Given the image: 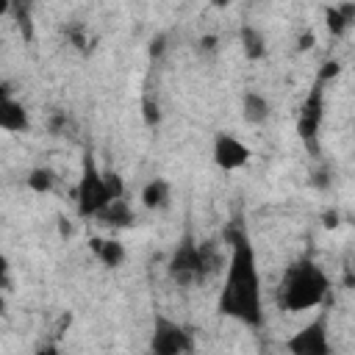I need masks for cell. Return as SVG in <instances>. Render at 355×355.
<instances>
[{
	"label": "cell",
	"instance_id": "1",
	"mask_svg": "<svg viewBox=\"0 0 355 355\" xmlns=\"http://www.w3.org/2000/svg\"><path fill=\"white\" fill-rule=\"evenodd\" d=\"M227 258H225V280L219 291V313L258 330L263 324V288L258 272V255L244 227L230 225L225 230Z\"/></svg>",
	"mask_w": 355,
	"mask_h": 355
},
{
	"label": "cell",
	"instance_id": "2",
	"mask_svg": "<svg viewBox=\"0 0 355 355\" xmlns=\"http://www.w3.org/2000/svg\"><path fill=\"white\" fill-rule=\"evenodd\" d=\"M330 294V277L327 272L311 261V258H300L291 266H286L277 288H275V302L280 311H291V313H302L311 308H319Z\"/></svg>",
	"mask_w": 355,
	"mask_h": 355
},
{
	"label": "cell",
	"instance_id": "3",
	"mask_svg": "<svg viewBox=\"0 0 355 355\" xmlns=\"http://www.w3.org/2000/svg\"><path fill=\"white\" fill-rule=\"evenodd\" d=\"M222 263L225 261L216 255L211 244H200L191 233H186L166 261V275L175 286L189 288L205 283L214 272H222Z\"/></svg>",
	"mask_w": 355,
	"mask_h": 355
},
{
	"label": "cell",
	"instance_id": "4",
	"mask_svg": "<svg viewBox=\"0 0 355 355\" xmlns=\"http://www.w3.org/2000/svg\"><path fill=\"white\" fill-rule=\"evenodd\" d=\"M111 202V194L103 180V166L94 161L92 153L80 158V175L75 186V208L80 219H94L105 205Z\"/></svg>",
	"mask_w": 355,
	"mask_h": 355
},
{
	"label": "cell",
	"instance_id": "5",
	"mask_svg": "<svg viewBox=\"0 0 355 355\" xmlns=\"http://www.w3.org/2000/svg\"><path fill=\"white\" fill-rule=\"evenodd\" d=\"M150 349L155 355H183V352H194V338L180 322H175L164 313H155Z\"/></svg>",
	"mask_w": 355,
	"mask_h": 355
},
{
	"label": "cell",
	"instance_id": "6",
	"mask_svg": "<svg viewBox=\"0 0 355 355\" xmlns=\"http://www.w3.org/2000/svg\"><path fill=\"white\" fill-rule=\"evenodd\" d=\"M286 349L294 355H330V336H327V313H319L308 324H302L288 341Z\"/></svg>",
	"mask_w": 355,
	"mask_h": 355
},
{
	"label": "cell",
	"instance_id": "7",
	"mask_svg": "<svg viewBox=\"0 0 355 355\" xmlns=\"http://www.w3.org/2000/svg\"><path fill=\"white\" fill-rule=\"evenodd\" d=\"M211 158H214V164H216L222 172H236V169H241V166H247V164H250L252 150H250V144H247V141H241L239 136H233V133L222 130V133H216V136H214Z\"/></svg>",
	"mask_w": 355,
	"mask_h": 355
},
{
	"label": "cell",
	"instance_id": "8",
	"mask_svg": "<svg viewBox=\"0 0 355 355\" xmlns=\"http://www.w3.org/2000/svg\"><path fill=\"white\" fill-rule=\"evenodd\" d=\"M324 86L327 83H322V80L313 83V89L308 92V97L300 108V116H297V133L308 147L316 141L322 119H324Z\"/></svg>",
	"mask_w": 355,
	"mask_h": 355
},
{
	"label": "cell",
	"instance_id": "9",
	"mask_svg": "<svg viewBox=\"0 0 355 355\" xmlns=\"http://www.w3.org/2000/svg\"><path fill=\"white\" fill-rule=\"evenodd\" d=\"M0 130L6 133H25L31 130V114L28 108L14 97H0Z\"/></svg>",
	"mask_w": 355,
	"mask_h": 355
},
{
	"label": "cell",
	"instance_id": "10",
	"mask_svg": "<svg viewBox=\"0 0 355 355\" xmlns=\"http://www.w3.org/2000/svg\"><path fill=\"white\" fill-rule=\"evenodd\" d=\"M139 202L147 211H164L172 202V183L166 178H150L139 191Z\"/></svg>",
	"mask_w": 355,
	"mask_h": 355
},
{
	"label": "cell",
	"instance_id": "11",
	"mask_svg": "<svg viewBox=\"0 0 355 355\" xmlns=\"http://www.w3.org/2000/svg\"><path fill=\"white\" fill-rule=\"evenodd\" d=\"M94 219L105 227H133L136 225V211L130 208V202L125 197H119V200H111Z\"/></svg>",
	"mask_w": 355,
	"mask_h": 355
},
{
	"label": "cell",
	"instance_id": "12",
	"mask_svg": "<svg viewBox=\"0 0 355 355\" xmlns=\"http://www.w3.org/2000/svg\"><path fill=\"white\" fill-rule=\"evenodd\" d=\"M89 247H92L94 258H97L103 266H108V269L122 266L125 258H128V250H125V244H122L119 239H100V236H94V239L89 241Z\"/></svg>",
	"mask_w": 355,
	"mask_h": 355
},
{
	"label": "cell",
	"instance_id": "13",
	"mask_svg": "<svg viewBox=\"0 0 355 355\" xmlns=\"http://www.w3.org/2000/svg\"><path fill=\"white\" fill-rule=\"evenodd\" d=\"M241 116L247 125H263L272 116V103L261 92H244L241 94Z\"/></svg>",
	"mask_w": 355,
	"mask_h": 355
},
{
	"label": "cell",
	"instance_id": "14",
	"mask_svg": "<svg viewBox=\"0 0 355 355\" xmlns=\"http://www.w3.org/2000/svg\"><path fill=\"white\" fill-rule=\"evenodd\" d=\"M239 42H241V53H244L247 61H261V58H266V36L261 33V28H255V25H241Z\"/></svg>",
	"mask_w": 355,
	"mask_h": 355
},
{
	"label": "cell",
	"instance_id": "15",
	"mask_svg": "<svg viewBox=\"0 0 355 355\" xmlns=\"http://www.w3.org/2000/svg\"><path fill=\"white\" fill-rule=\"evenodd\" d=\"M352 11H355L352 3L327 6V8H324V25H327V31H330L333 36H341V33L349 28V22H352Z\"/></svg>",
	"mask_w": 355,
	"mask_h": 355
},
{
	"label": "cell",
	"instance_id": "16",
	"mask_svg": "<svg viewBox=\"0 0 355 355\" xmlns=\"http://www.w3.org/2000/svg\"><path fill=\"white\" fill-rule=\"evenodd\" d=\"M55 183H58V175H55V169H50V166H33V169L28 172V178H25V186H28L33 194H50V191L55 189Z\"/></svg>",
	"mask_w": 355,
	"mask_h": 355
},
{
	"label": "cell",
	"instance_id": "17",
	"mask_svg": "<svg viewBox=\"0 0 355 355\" xmlns=\"http://www.w3.org/2000/svg\"><path fill=\"white\" fill-rule=\"evenodd\" d=\"M103 180H105V189H108L111 200L125 197V180H122L119 172H114V169H103Z\"/></svg>",
	"mask_w": 355,
	"mask_h": 355
},
{
	"label": "cell",
	"instance_id": "18",
	"mask_svg": "<svg viewBox=\"0 0 355 355\" xmlns=\"http://www.w3.org/2000/svg\"><path fill=\"white\" fill-rule=\"evenodd\" d=\"M141 119H144L147 128H155L161 122V105H158V100H153V97H144L141 100Z\"/></svg>",
	"mask_w": 355,
	"mask_h": 355
},
{
	"label": "cell",
	"instance_id": "19",
	"mask_svg": "<svg viewBox=\"0 0 355 355\" xmlns=\"http://www.w3.org/2000/svg\"><path fill=\"white\" fill-rule=\"evenodd\" d=\"M341 75V64L338 61H324L322 64V69H319V75H316V80H322V83H330L333 78H338Z\"/></svg>",
	"mask_w": 355,
	"mask_h": 355
},
{
	"label": "cell",
	"instance_id": "20",
	"mask_svg": "<svg viewBox=\"0 0 355 355\" xmlns=\"http://www.w3.org/2000/svg\"><path fill=\"white\" fill-rule=\"evenodd\" d=\"M0 288L6 291V288H11V261H8V255L0 250Z\"/></svg>",
	"mask_w": 355,
	"mask_h": 355
},
{
	"label": "cell",
	"instance_id": "21",
	"mask_svg": "<svg viewBox=\"0 0 355 355\" xmlns=\"http://www.w3.org/2000/svg\"><path fill=\"white\" fill-rule=\"evenodd\" d=\"M64 125H67V116H64V114H53V116H50V125H47V128H50V133H53V136H58Z\"/></svg>",
	"mask_w": 355,
	"mask_h": 355
},
{
	"label": "cell",
	"instance_id": "22",
	"mask_svg": "<svg viewBox=\"0 0 355 355\" xmlns=\"http://www.w3.org/2000/svg\"><path fill=\"white\" fill-rule=\"evenodd\" d=\"M164 50H166V39H164V36H155V39L150 42V55L155 58V55H161Z\"/></svg>",
	"mask_w": 355,
	"mask_h": 355
},
{
	"label": "cell",
	"instance_id": "23",
	"mask_svg": "<svg viewBox=\"0 0 355 355\" xmlns=\"http://www.w3.org/2000/svg\"><path fill=\"white\" fill-rule=\"evenodd\" d=\"M313 44H316V36H313V31H305V33L300 36V44H297V47H300V50H311Z\"/></svg>",
	"mask_w": 355,
	"mask_h": 355
},
{
	"label": "cell",
	"instance_id": "24",
	"mask_svg": "<svg viewBox=\"0 0 355 355\" xmlns=\"http://www.w3.org/2000/svg\"><path fill=\"white\" fill-rule=\"evenodd\" d=\"M197 44H200V50H216V36H202Z\"/></svg>",
	"mask_w": 355,
	"mask_h": 355
},
{
	"label": "cell",
	"instance_id": "25",
	"mask_svg": "<svg viewBox=\"0 0 355 355\" xmlns=\"http://www.w3.org/2000/svg\"><path fill=\"white\" fill-rule=\"evenodd\" d=\"M324 227H338V211H327L324 214Z\"/></svg>",
	"mask_w": 355,
	"mask_h": 355
},
{
	"label": "cell",
	"instance_id": "26",
	"mask_svg": "<svg viewBox=\"0 0 355 355\" xmlns=\"http://www.w3.org/2000/svg\"><path fill=\"white\" fill-rule=\"evenodd\" d=\"M58 230H61V236H72V225L67 216H58Z\"/></svg>",
	"mask_w": 355,
	"mask_h": 355
},
{
	"label": "cell",
	"instance_id": "27",
	"mask_svg": "<svg viewBox=\"0 0 355 355\" xmlns=\"http://www.w3.org/2000/svg\"><path fill=\"white\" fill-rule=\"evenodd\" d=\"M6 313H8V300H6V294L0 288V316H6Z\"/></svg>",
	"mask_w": 355,
	"mask_h": 355
},
{
	"label": "cell",
	"instance_id": "28",
	"mask_svg": "<svg viewBox=\"0 0 355 355\" xmlns=\"http://www.w3.org/2000/svg\"><path fill=\"white\" fill-rule=\"evenodd\" d=\"M11 14V0H0V17H8Z\"/></svg>",
	"mask_w": 355,
	"mask_h": 355
},
{
	"label": "cell",
	"instance_id": "29",
	"mask_svg": "<svg viewBox=\"0 0 355 355\" xmlns=\"http://www.w3.org/2000/svg\"><path fill=\"white\" fill-rule=\"evenodd\" d=\"M230 3H236V0H211V6H214V8H227Z\"/></svg>",
	"mask_w": 355,
	"mask_h": 355
},
{
	"label": "cell",
	"instance_id": "30",
	"mask_svg": "<svg viewBox=\"0 0 355 355\" xmlns=\"http://www.w3.org/2000/svg\"><path fill=\"white\" fill-rule=\"evenodd\" d=\"M8 94H14V89L8 83H0V97H8Z\"/></svg>",
	"mask_w": 355,
	"mask_h": 355
}]
</instances>
